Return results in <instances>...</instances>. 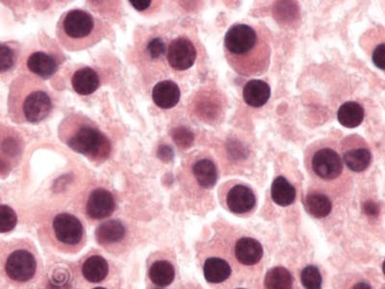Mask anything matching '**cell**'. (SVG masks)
I'll return each mask as SVG.
<instances>
[{
	"label": "cell",
	"mask_w": 385,
	"mask_h": 289,
	"mask_svg": "<svg viewBox=\"0 0 385 289\" xmlns=\"http://www.w3.org/2000/svg\"><path fill=\"white\" fill-rule=\"evenodd\" d=\"M49 87L33 74H20L10 85L8 111L17 124H38L52 112Z\"/></svg>",
	"instance_id": "cell-1"
},
{
	"label": "cell",
	"mask_w": 385,
	"mask_h": 289,
	"mask_svg": "<svg viewBox=\"0 0 385 289\" xmlns=\"http://www.w3.org/2000/svg\"><path fill=\"white\" fill-rule=\"evenodd\" d=\"M58 136L73 152L86 156L93 163L106 160L112 151L110 140L97 124L81 114H70L58 127Z\"/></svg>",
	"instance_id": "cell-2"
},
{
	"label": "cell",
	"mask_w": 385,
	"mask_h": 289,
	"mask_svg": "<svg viewBox=\"0 0 385 289\" xmlns=\"http://www.w3.org/2000/svg\"><path fill=\"white\" fill-rule=\"evenodd\" d=\"M110 33V26L91 13L73 9L64 13L57 23V36L69 52H81L95 46Z\"/></svg>",
	"instance_id": "cell-3"
},
{
	"label": "cell",
	"mask_w": 385,
	"mask_h": 289,
	"mask_svg": "<svg viewBox=\"0 0 385 289\" xmlns=\"http://www.w3.org/2000/svg\"><path fill=\"white\" fill-rule=\"evenodd\" d=\"M4 274L16 285H25L35 279L41 269V259L34 244L29 240L7 242L2 254Z\"/></svg>",
	"instance_id": "cell-4"
},
{
	"label": "cell",
	"mask_w": 385,
	"mask_h": 289,
	"mask_svg": "<svg viewBox=\"0 0 385 289\" xmlns=\"http://www.w3.org/2000/svg\"><path fill=\"white\" fill-rule=\"evenodd\" d=\"M262 42L259 32L252 26L238 23L231 26L225 36L227 55L233 66H243L247 59L257 58L262 52Z\"/></svg>",
	"instance_id": "cell-5"
},
{
	"label": "cell",
	"mask_w": 385,
	"mask_h": 289,
	"mask_svg": "<svg viewBox=\"0 0 385 289\" xmlns=\"http://www.w3.org/2000/svg\"><path fill=\"white\" fill-rule=\"evenodd\" d=\"M52 242L65 253H76L83 247L86 235L81 220L70 213H60L52 220Z\"/></svg>",
	"instance_id": "cell-6"
},
{
	"label": "cell",
	"mask_w": 385,
	"mask_h": 289,
	"mask_svg": "<svg viewBox=\"0 0 385 289\" xmlns=\"http://www.w3.org/2000/svg\"><path fill=\"white\" fill-rule=\"evenodd\" d=\"M25 141L16 129L0 126V176L9 174L20 163Z\"/></svg>",
	"instance_id": "cell-7"
},
{
	"label": "cell",
	"mask_w": 385,
	"mask_h": 289,
	"mask_svg": "<svg viewBox=\"0 0 385 289\" xmlns=\"http://www.w3.org/2000/svg\"><path fill=\"white\" fill-rule=\"evenodd\" d=\"M310 167L313 174L321 179L334 180L343 173L344 163L336 148L320 146L310 156Z\"/></svg>",
	"instance_id": "cell-8"
},
{
	"label": "cell",
	"mask_w": 385,
	"mask_h": 289,
	"mask_svg": "<svg viewBox=\"0 0 385 289\" xmlns=\"http://www.w3.org/2000/svg\"><path fill=\"white\" fill-rule=\"evenodd\" d=\"M63 61V53L52 42L44 49H34L26 58V67L34 76L47 79L57 73Z\"/></svg>",
	"instance_id": "cell-9"
},
{
	"label": "cell",
	"mask_w": 385,
	"mask_h": 289,
	"mask_svg": "<svg viewBox=\"0 0 385 289\" xmlns=\"http://www.w3.org/2000/svg\"><path fill=\"white\" fill-rule=\"evenodd\" d=\"M346 138L342 143V160L345 165L355 173L365 171L372 163V153L367 144L360 137Z\"/></svg>",
	"instance_id": "cell-10"
},
{
	"label": "cell",
	"mask_w": 385,
	"mask_h": 289,
	"mask_svg": "<svg viewBox=\"0 0 385 289\" xmlns=\"http://www.w3.org/2000/svg\"><path fill=\"white\" fill-rule=\"evenodd\" d=\"M196 49L193 42L184 37L172 40L167 49V59L175 71H186L196 62Z\"/></svg>",
	"instance_id": "cell-11"
},
{
	"label": "cell",
	"mask_w": 385,
	"mask_h": 289,
	"mask_svg": "<svg viewBox=\"0 0 385 289\" xmlns=\"http://www.w3.org/2000/svg\"><path fill=\"white\" fill-rule=\"evenodd\" d=\"M116 201L112 193L105 188H97L90 193L86 203V213L92 220H103L112 216Z\"/></svg>",
	"instance_id": "cell-12"
},
{
	"label": "cell",
	"mask_w": 385,
	"mask_h": 289,
	"mask_svg": "<svg viewBox=\"0 0 385 289\" xmlns=\"http://www.w3.org/2000/svg\"><path fill=\"white\" fill-rule=\"evenodd\" d=\"M256 204V195L247 185L236 184L227 192V206L232 213H247L254 208Z\"/></svg>",
	"instance_id": "cell-13"
},
{
	"label": "cell",
	"mask_w": 385,
	"mask_h": 289,
	"mask_svg": "<svg viewBox=\"0 0 385 289\" xmlns=\"http://www.w3.org/2000/svg\"><path fill=\"white\" fill-rule=\"evenodd\" d=\"M179 85L172 81L158 82L153 89L154 103L162 110H170L174 107L180 100Z\"/></svg>",
	"instance_id": "cell-14"
},
{
	"label": "cell",
	"mask_w": 385,
	"mask_h": 289,
	"mask_svg": "<svg viewBox=\"0 0 385 289\" xmlns=\"http://www.w3.org/2000/svg\"><path fill=\"white\" fill-rule=\"evenodd\" d=\"M126 228L119 220H108L95 230V240L103 247L115 245L126 237Z\"/></svg>",
	"instance_id": "cell-15"
},
{
	"label": "cell",
	"mask_w": 385,
	"mask_h": 289,
	"mask_svg": "<svg viewBox=\"0 0 385 289\" xmlns=\"http://www.w3.org/2000/svg\"><path fill=\"white\" fill-rule=\"evenodd\" d=\"M71 85L78 95H88L100 88V79L97 71L90 67H84L74 71Z\"/></svg>",
	"instance_id": "cell-16"
},
{
	"label": "cell",
	"mask_w": 385,
	"mask_h": 289,
	"mask_svg": "<svg viewBox=\"0 0 385 289\" xmlns=\"http://www.w3.org/2000/svg\"><path fill=\"white\" fill-rule=\"evenodd\" d=\"M235 256L240 264L247 266L259 264L263 256L262 245L254 238H241L236 242Z\"/></svg>",
	"instance_id": "cell-17"
},
{
	"label": "cell",
	"mask_w": 385,
	"mask_h": 289,
	"mask_svg": "<svg viewBox=\"0 0 385 289\" xmlns=\"http://www.w3.org/2000/svg\"><path fill=\"white\" fill-rule=\"evenodd\" d=\"M271 97V88L267 82L252 79L247 82L243 89V98L251 107H261L266 105Z\"/></svg>",
	"instance_id": "cell-18"
},
{
	"label": "cell",
	"mask_w": 385,
	"mask_h": 289,
	"mask_svg": "<svg viewBox=\"0 0 385 289\" xmlns=\"http://www.w3.org/2000/svg\"><path fill=\"white\" fill-rule=\"evenodd\" d=\"M194 177L201 187L211 189L217 184L218 169L216 164L209 158L198 159L192 166Z\"/></svg>",
	"instance_id": "cell-19"
},
{
	"label": "cell",
	"mask_w": 385,
	"mask_h": 289,
	"mask_svg": "<svg viewBox=\"0 0 385 289\" xmlns=\"http://www.w3.org/2000/svg\"><path fill=\"white\" fill-rule=\"evenodd\" d=\"M109 273L107 261L102 256H90L82 265V275L88 282L97 283L106 279Z\"/></svg>",
	"instance_id": "cell-20"
},
{
	"label": "cell",
	"mask_w": 385,
	"mask_h": 289,
	"mask_svg": "<svg viewBox=\"0 0 385 289\" xmlns=\"http://www.w3.org/2000/svg\"><path fill=\"white\" fill-rule=\"evenodd\" d=\"M365 119V108L357 102L343 103L337 112V120L347 129H355L360 126Z\"/></svg>",
	"instance_id": "cell-21"
},
{
	"label": "cell",
	"mask_w": 385,
	"mask_h": 289,
	"mask_svg": "<svg viewBox=\"0 0 385 289\" xmlns=\"http://www.w3.org/2000/svg\"><path fill=\"white\" fill-rule=\"evenodd\" d=\"M203 274L208 283H223L230 277L231 267L225 259L211 258L204 264Z\"/></svg>",
	"instance_id": "cell-22"
},
{
	"label": "cell",
	"mask_w": 385,
	"mask_h": 289,
	"mask_svg": "<svg viewBox=\"0 0 385 289\" xmlns=\"http://www.w3.org/2000/svg\"><path fill=\"white\" fill-rule=\"evenodd\" d=\"M273 201L280 206H288L296 199V189L284 177H278L271 187Z\"/></svg>",
	"instance_id": "cell-23"
},
{
	"label": "cell",
	"mask_w": 385,
	"mask_h": 289,
	"mask_svg": "<svg viewBox=\"0 0 385 289\" xmlns=\"http://www.w3.org/2000/svg\"><path fill=\"white\" fill-rule=\"evenodd\" d=\"M305 209L315 218H325L333 211V204L328 196L322 193H310L304 201Z\"/></svg>",
	"instance_id": "cell-24"
},
{
	"label": "cell",
	"mask_w": 385,
	"mask_h": 289,
	"mask_svg": "<svg viewBox=\"0 0 385 289\" xmlns=\"http://www.w3.org/2000/svg\"><path fill=\"white\" fill-rule=\"evenodd\" d=\"M148 276L154 285L165 288L174 282V267L168 261H158L151 264Z\"/></svg>",
	"instance_id": "cell-25"
},
{
	"label": "cell",
	"mask_w": 385,
	"mask_h": 289,
	"mask_svg": "<svg viewBox=\"0 0 385 289\" xmlns=\"http://www.w3.org/2000/svg\"><path fill=\"white\" fill-rule=\"evenodd\" d=\"M293 277L284 267H275L268 271L265 277L267 289H292Z\"/></svg>",
	"instance_id": "cell-26"
},
{
	"label": "cell",
	"mask_w": 385,
	"mask_h": 289,
	"mask_svg": "<svg viewBox=\"0 0 385 289\" xmlns=\"http://www.w3.org/2000/svg\"><path fill=\"white\" fill-rule=\"evenodd\" d=\"M18 45L13 42H0V73H6L17 66Z\"/></svg>",
	"instance_id": "cell-27"
},
{
	"label": "cell",
	"mask_w": 385,
	"mask_h": 289,
	"mask_svg": "<svg viewBox=\"0 0 385 289\" xmlns=\"http://www.w3.org/2000/svg\"><path fill=\"white\" fill-rule=\"evenodd\" d=\"M301 280L305 289H322V276L314 265H308L302 270Z\"/></svg>",
	"instance_id": "cell-28"
},
{
	"label": "cell",
	"mask_w": 385,
	"mask_h": 289,
	"mask_svg": "<svg viewBox=\"0 0 385 289\" xmlns=\"http://www.w3.org/2000/svg\"><path fill=\"white\" fill-rule=\"evenodd\" d=\"M18 217L9 206H0V233L9 232L17 226Z\"/></svg>",
	"instance_id": "cell-29"
},
{
	"label": "cell",
	"mask_w": 385,
	"mask_h": 289,
	"mask_svg": "<svg viewBox=\"0 0 385 289\" xmlns=\"http://www.w3.org/2000/svg\"><path fill=\"white\" fill-rule=\"evenodd\" d=\"M147 52L148 57L153 58V59L161 58L167 52L166 42L159 37L151 39L147 46Z\"/></svg>",
	"instance_id": "cell-30"
},
{
	"label": "cell",
	"mask_w": 385,
	"mask_h": 289,
	"mask_svg": "<svg viewBox=\"0 0 385 289\" xmlns=\"http://www.w3.org/2000/svg\"><path fill=\"white\" fill-rule=\"evenodd\" d=\"M172 138H174L175 143L182 148L190 147L194 141V134L185 127H179V129H174Z\"/></svg>",
	"instance_id": "cell-31"
},
{
	"label": "cell",
	"mask_w": 385,
	"mask_h": 289,
	"mask_svg": "<svg viewBox=\"0 0 385 289\" xmlns=\"http://www.w3.org/2000/svg\"><path fill=\"white\" fill-rule=\"evenodd\" d=\"M384 52L385 45L384 42H381L379 46H377L375 50H374L373 57H372L374 65L377 68L381 69V71H384Z\"/></svg>",
	"instance_id": "cell-32"
},
{
	"label": "cell",
	"mask_w": 385,
	"mask_h": 289,
	"mask_svg": "<svg viewBox=\"0 0 385 289\" xmlns=\"http://www.w3.org/2000/svg\"><path fill=\"white\" fill-rule=\"evenodd\" d=\"M129 4L139 12H144L153 5V1L151 0H129Z\"/></svg>",
	"instance_id": "cell-33"
},
{
	"label": "cell",
	"mask_w": 385,
	"mask_h": 289,
	"mask_svg": "<svg viewBox=\"0 0 385 289\" xmlns=\"http://www.w3.org/2000/svg\"><path fill=\"white\" fill-rule=\"evenodd\" d=\"M365 209L366 213L369 214V216H377V214L379 213V208L378 206L376 205L375 203H373V201H367V203L365 205Z\"/></svg>",
	"instance_id": "cell-34"
},
{
	"label": "cell",
	"mask_w": 385,
	"mask_h": 289,
	"mask_svg": "<svg viewBox=\"0 0 385 289\" xmlns=\"http://www.w3.org/2000/svg\"><path fill=\"white\" fill-rule=\"evenodd\" d=\"M352 289H372V288L367 283L360 282L353 286Z\"/></svg>",
	"instance_id": "cell-35"
},
{
	"label": "cell",
	"mask_w": 385,
	"mask_h": 289,
	"mask_svg": "<svg viewBox=\"0 0 385 289\" xmlns=\"http://www.w3.org/2000/svg\"><path fill=\"white\" fill-rule=\"evenodd\" d=\"M94 289H106V288H95Z\"/></svg>",
	"instance_id": "cell-36"
},
{
	"label": "cell",
	"mask_w": 385,
	"mask_h": 289,
	"mask_svg": "<svg viewBox=\"0 0 385 289\" xmlns=\"http://www.w3.org/2000/svg\"><path fill=\"white\" fill-rule=\"evenodd\" d=\"M154 289H160V288H154Z\"/></svg>",
	"instance_id": "cell-37"
},
{
	"label": "cell",
	"mask_w": 385,
	"mask_h": 289,
	"mask_svg": "<svg viewBox=\"0 0 385 289\" xmlns=\"http://www.w3.org/2000/svg\"><path fill=\"white\" fill-rule=\"evenodd\" d=\"M239 289H244V288H239Z\"/></svg>",
	"instance_id": "cell-38"
}]
</instances>
